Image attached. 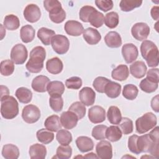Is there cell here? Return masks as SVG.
<instances>
[{"mask_svg": "<svg viewBox=\"0 0 159 159\" xmlns=\"http://www.w3.org/2000/svg\"><path fill=\"white\" fill-rule=\"evenodd\" d=\"M46 57V51L42 46H37L30 52V58L25 65L27 70L33 73H37L42 71L43 61Z\"/></svg>", "mask_w": 159, "mask_h": 159, "instance_id": "cell-1", "label": "cell"}, {"mask_svg": "<svg viewBox=\"0 0 159 159\" xmlns=\"http://www.w3.org/2000/svg\"><path fill=\"white\" fill-rule=\"evenodd\" d=\"M140 52L149 67L154 68L158 65V49L152 41L143 40L140 45Z\"/></svg>", "mask_w": 159, "mask_h": 159, "instance_id": "cell-2", "label": "cell"}, {"mask_svg": "<svg viewBox=\"0 0 159 159\" xmlns=\"http://www.w3.org/2000/svg\"><path fill=\"white\" fill-rule=\"evenodd\" d=\"M1 114L6 119H12L19 114V104L12 96H7L1 99Z\"/></svg>", "mask_w": 159, "mask_h": 159, "instance_id": "cell-3", "label": "cell"}, {"mask_svg": "<svg viewBox=\"0 0 159 159\" xmlns=\"http://www.w3.org/2000/svg\"><path fill=\"white\" fill-rule=\"evenodd\" d=\"M157 124L156 116L152 112H147L136 120V130L139 134H144L154 128Z\"/></svg>", "mask_w": 159, "mask_h": 159, "instance_id": "cell-4", "label": "cell"}, {"mask_svg": "<svg viewBox=\"0 0 159 159\" xmlns=\"http://www.w3.org/2000/svg\"><path fill=\"white\" fill-rule=\"evenodd\" d=\"M51 45L53 50L57 53L63 55L66 53L69 50L70 42L66 36L57 34L52 37Z\"/></svg>", "mask_w": 159, "mask_h": 159, "instance_id": "cell-5", "label": "cell"}, {"mask_svg": "<svg viewBox=\"0 0 159 159\" xmlns=\"http://www.w3.org/2000/svg\"><path fill=\"white\" fill-rule=\"evenodd\" d=\"M11 59L17 65L23 64L27 58L28 52L25 45L21 43L15 45L11 50Z\"/></svg>", "mask_w": 159, "mask_h": 159, "instance_id": "cell-6", "label": "cell"}, {"mask_svg": "<svg viewBox=\"0 0 159 159\" xmlns=\"http://www.w3.org/2000/svg\"><path fill=\"white\" fill-rule=\"evenodd\" d=\"M40 116V109L34 104L27 105L22 109V117L28 124H33L37 122Z\"/></svg>", "mask_w": 159, "mask_h": 159, "instance_id": "cell-7", "label": "cell"}, {"mask_svg": "<svg viewBox=\"0 0 159 159\" xmlns=\"http://www.w3.org/2000/svg\"><path fill=\"white\" fill-rule=\"evenodd\" d=\"M150 32L149 26L144 22H137L131 29V34L134 39L139 41L146 40Z\"/></svg>", "mask_w": 159, "mask_h": 159, "instance_id": "cell-8", "label": "cell"}, {"mask_svg": "<svg viewBox=\"0 0 159 159\" xmlns=\"http://www.w3.org/2000/svg\"><path fill=\"white\" fill-rule=\"evenodd\" d=\"M25 19L30 22H37L41 17V11L39 6L35 4H29L24 9L23 12Z\"/></svg>", "mask_w": 159, "mask_h": 159, "instance_id": "cell-9", "label": "cell"}, {"mask_svg": "<svg viewBox=\"0 0 159 159\" xmlns=\"http://www.w3.org/2000/svg\"><path fill=\"white\" fill-rule=\"evenodd\" d=\"M98 158L101 159H111L112 157V147L111 143L107 140L98 142L96 147Z\"/></svg>", "mask_w": 159, "mask_h": 159, "instance_id": "cell-10", "label": "cell"}, {"mask_svg": "<svg viewBox=\"0 0 159 159\" xmlns=\"http://www.w3.org/2000/svg\"><path fill=\"white\" fill-rule=\"evenodd\" d=\"M122 55L127 63L134 61L138 57L139 51L137 47L132 43H125L122 48Z\"/></svg>", "mask_w": 159, "mask_h": 159, "instance_id": "cell-11", "label": "cell"}, {"mask_svg": "<svg viewBox=\"0 0 159 159\" xmlns=\"http://www.w3.org/2000/svg\"><path fill=\"white\" fill-rule=\"evenodd\" d=\"M88 117L93 124L101 123L106 119V111L101 106H93L88 111Z\"/></svg>", "mask_w": 159, "mask_h": 159, "instance_id": "cell-12", "label": "cell"}, {"mask_svg": "<svg viewBox=\"0 0 159 159\" xmlns=\"http://www.w3.org/2000/svg\"><path fill=\"white\" fill-rule=\"evenodd\" d=\"M60 119L61 125L66 129H72L76 126L78 121L77 116L70 111L63 112Z\"/></svg>", "mask_w": 159, "mask_h": 159, "instance_id": "cell-13", "label": "cell"}, {"mask_svg": "<svg viewBox=\"0 0 159 159\" xmlns=\"http://www.w3.org/2000/svg\"><path fill=\"white\" fill-rule=\"evenodd\" d=\"M79 98L84 106H91L94 103L96 93L92 88L89 87H84L79 93Z\"/></svg>", "mask_w": 159, "mask_h": 159, "instance_id": "cell-14", "label": "cell"}, {"mask_svg": "<svg viewBox=\"0 0 159 159\" xmlns=\"http://www.w3.org/2000/svg\"><path fill=\"white\" fill-rule=\"evenodd\" d=\"M64 29L66 34L71 36H80L84 31L82 24L73 20H68L65 24Z\"/></svg>", "mask_w": 159, "mask_h": 159, "instance_id": "cell-15", "label": "cell"}, {"mask_svg": "<svg viewBox=\"0 0 159 159\" xmlns=\"http://www.w3.org/2000/svg\"><path fill=\"white\" fill-rule=\"evenodd\" d=\"M83 36L84 40L89 45H96L101 39V35L96 29L88 27L84 30Z\"/></svg>", "mask_w": 159, "mask_h": 159, "instance_id": "cell-16", "label": "cell"}, {"mask_svg": "<svg viewBox=\"0 0 159 159\" xmlns=\"http://www.w3.org/2000/svg\"><path fill=\"white\" fill-rule=\"evenodd\" d=\"M50 82V79L47 76L39 75L33 79L32 88L36 92L44 93L47 91V86Z\"/></svg>", "mask_w": 159, "mask_h": 159, "instance_id": "cell-17", "label": "cell"}, {"mask_svg": "<svg viewBox=\"0 0 159 159\" xmlns=\"http://www.w3.org/2000/svg\"><path fill=\"white\" fill-rule=\"evenodd\" d=\"M147 66L142 61H136L130 66V72L135 78H143L147 72Z\"/></svg>", "mask_w": 159, "mask_h": 159, "instance_id": "cell-18", "label": "cell"}, {"mask_svg": "<svg viewBox=\"0 0 159 159\" xmlns=\"http://www.w3.org/2000/svg\"><path fill=\"white\" fill-rule=\"evenodd\" d=\"M63 65L61 60L58 57H53L46 62V69L51 74L57 75L61 72Z\"/></svg>", "mask_w": 159, "mask_h": 159, "instance_id": "cell-19", "label": "cell"}, {"mask_svg": "<svg viewBox=\"0 0 159 159\" xmlns=\"http://www.w3.org/2000/svg\"><path fill=\"white\" fill-rule=\"evenodd\" d=\"M29 153L32 159H44L47 155V148L42 144L35 143L30 147Z\"/></svg>", "mask_w": 159, "mask_h": 159, "instance_id": "cell-20", "label": "cell"}, {"mask_svg": "<svg viewBox=\"0 0 159 159\" xmlns=\"http://www.w3.org/2000/svg\"><path fill=\"white\" fill-rule=\"evenodd\" d=\"M76 144L79 150L83 153L91 151L94 148L92 139L86 136H80L76 140Z\"/></svg>", "mask_w": 159, "mask_h": 159, "instance_id": "cell-21", "label": "cell"}, {"mask_svg": "<svg viewBox=\"0 0 159 159\" xmlns=\"http://www.w3.org/2000/svg\"><path fill=\"white\" fill-rule=\"evenodd\" d=\"M104 41L110 48H118L122 45V39L119 33L115 31L108 32L104 37Z\"/></svg>", "mask_w": 159, "mask_h": 159, "instance_id": "cell-22", "label": "cell"}, {"mask_svg": "<svg viewBox=\"0 0 159 159\" xmlns=\"http://www.w3.org/2000/svg\"><path fill=\"white\" fill-rule=\"evenodd\" d=\"M47 91L50 96H61L65 91V86L61 81H52L48 83Z\"/></svg>", "mask_w": 159, "mask_h": 159, "instance_id": "cell-23", "label": "cell"}, {"mask_svg": "<svg viewBox=\"0 0 159 159\" xmlns=\"http://www.w3.org/2000/svg\"><path fill=\"white\" fill-rule=\"evenodd\" d=\"M129 75V70L127 65H119L115 68L111 73L112 78L117 81H124L127 80Z\"/></svg>", "mask_w": 159, "mask_h": 159, "instance_id": "cell-24", "label": "cell"}, {"mask_svg": "<svg viewBox=\"0 0 159 159\" xmlns=\"http://www.w3.org/2000/svg\"><path fill=\"white\" fill-rule=\"evenodd\" d=\"M44 125L47 130L52 132H58L62 126L60 119L57 115L48 116L45 120Z\"/></svg>", "mask_w": 159, "mask_h": 159, "instance_id": "cell-25", "label": "cell"}, {"mask_svg": "<svg viewBox=\"0 0 159 159\" xmlns=\"http://www.w3.org/2000/svg\"><path fill=\"white\" fill-rule=\"evenodd\" d=\"M2 155L6 159H17L19 156V150L13 144L4 145L2 149Z\"/></svg>", "mask_w": 159, "mask_h": 159, "instance_id": "cell-26", "label": "cell"}, {"mask_svg": "<svg viewBox=\"0 0 159 159\" xmlns=\"http://www.w3.org/2000/svg\"><path fill=\"white\" fill-rule=\"evenodd\" d=\"M54 35H55V31L46 27H41L37 32L38 38L45 45L50 44L52 39Z\"/></svg>", "mask_w": 159, "mask_h": 159, "instance_id": "cell-27", "label": "cell"}, {"mask_svg": "<svg viewBox=\"0 0 159 159\" xmlns=\"http://www.w3.org/2000/svg\"><path fill=\"white\" fill-rule=\"evenodd\" d=\"M121 91V85L117 83L110 81L105 87L104 93L110 98H117Z\"/></svg>", "mask_w": 159, "mask_h": 159, "instance_id": "cell-28", "label": "cell"}, {"mask_svg": "<svg viewBox=\"0 0 159 159\" xmlns=\"http://www.w3.org/2000/svg\"><path fill=\"white\" fill-rule=\"evenodd\" d=\"M107 117L111 124L114 125L119 124L122 119V114L120 109L115 106H110L107 110Z\"/></svg>", "mask_w": 159, "mask_h": 159, "instance_id": "cell-29", "label": "cell"}, {"mask_svg": "<svg viewBox=\"0 0 159 159\" xmlns=\"http://www.w3.org/2000/svg\"><path fill=\"white\" fill-rule=\"evenodd\" d=\"M35 31L34 27L30 25H25L22 26L20 31V36L24 43L32 42L35 37Z\"/></svg>", "mask_w": 159, "mask_h": 159, "instance_id": "cell-30", "label": "cell"}, {"mask_svg": "<svg viewBox=\"0 0 159 159\" xmlns=\"http://www.w3.org/2000/svg\"><path fill=\"white\" fill-rule=\"evenodd\" d=\"M88 22L96 28L101 27L104 22V16L102 13L98 11L95 8L91 12L88 19Z\"/></svg>", "mask_w": 159, "mask_h": 159, "instance_id": "cell-31", "label": "cell"}, {"mask_svg": "<svg viewBox=\"0 0 159 159\" xmlns=\"http://www.w3.org/2000/svg\"><path fill=\"white\" fill-rule=\"evenodd\" d=\"M15 96L20 102L23 104H27L32 100V93L27 88L20 87L16 90Z\"/></svg>", "mask_w": 159, "mask_h": 159, "instance_id": "cell-32", "label": "cell"}, {"mask_svg": "<svg viewBox=\"0 0 159 159\" xmlns=\"http://www.w3.org/2000/svg\"><path fill=\"white\" fill-rule=\"evenodd\" d=\"M122 135V132L119 127L111 125L107 128L106 130V138L112 142L119 140Z\"/></svg>", "mask_w": 159, "mask_h": 159, "instance_id": "cell-33", "label": "cell"}, {"mask_svg": "<svg viewBox=\"0 0 159 159\" xmlns=\"http://www.w3.org/2000/svg\"><path fill=\"white\" fill-rule=\"evenodd\" d=\"M4 26L9 30L17 29L20 26V20L18 17L14 14L7 15L4 19Z\"/></svg>", "mask_w": 159, "mask_h": 159, "instance_id": "cell-34", "label": "cell"}, {"mask_svg": "<svg viewBox=\"0 0 159 159\" xmlns=\"http://www.w3.org/2000/svg\"><path fill=\"white\" fill-rule=\"evenodd\" d=\"M36 136L37 140L43 144L50 143L54 139L53 133L47 129H41L39 130L36 133Z\"/></svg>", "mask_w": 159, "mask_h": 159, "instance_id": "cell-35", "label": "cell"}, {"mask_svg": "<svg viewBox=\"0 0 159 159\" xmlns=\"http://www.w3.org/2000/svg\"><path fill=\"white\" fill-rule=\"evenodd\" d=\"M139 93V89L137 87L132 84H127L124 86L122 90L123 96L128 100L135 99Z\"/></svg>", "mask_w": 159, "mask_h": 159, "instance_id": "cell-36", "label": "cell"}, {"mask_svg": "<svg viewBox=\"0 0 159 159\" xmlns=\"http://www.w3.org/2000/svg\"><path fill=\"white\" fill-rule=\"evenodd\" d=\"M142 4V1L139 0H122L120 2L119 6L121 11L129 12L135 8L140 7Z\"/></svg>", "mask_w": 159, "mask_h": 159, "instance_id": "cell-37", "label": "cell"}, {"mask_svg": "<svg viewBox=\"0 0 159 159\" xmlns=\"http://www.w3.org/2000/svg\"><path fill=\"white\" fill-rule=\"evenodd\" d=\"M56 139L60 144L62 145H67L71 142L72 135L68 130L65 129H60L57 132Z\"/></svg>", "mask_w": 159, "mask_h": 159, "instance_id": "cell-38", "label": "cell"}, {"mask_svg": "<svg viewBox=\"0 0 159 159\" xmlns=\"http://www.w3.org/2000/svg\"><path fill=\"white\" fill-rule=\"evenodd\" d=\"M119 22V15L117 12L112 11L106 14L104 17V24L107 27L114 29L117 26Z\"/></svg>", "mask_w": 159, "mask_h": 159, "instance_id": "cell-39", "label": "cell"}, {"mask_svg": "<svg viewBox=\"0 0 159 159\" xmlns=\"http://www.w3.org/2000/svg\"><path fill=\"white\" fill-rule=\"evenodd\" d=\"M68 111L74 112L77 116L78 120H80L84 117L86 111L84 105L81 102L79 101L73 102L70 106Z\"/></svg>", "mask_w": 159, "mask_h": 159, "instance_id": "cell-40", "label": "cell"}, {"mask_svg": "<svg viewBox=\"0 0 159 159\" xmlns=\"http://www.w3.org/2000/svg\"><path fill=\"white\" fill-rule=\"evenodd\" d=\"M14 71V64L12 60H5L1 62L0 72L3 76H7L13 73Z\"/></svg>", "mask_w": 159, "mask_h": 159, "instance_id": "cell-41", "label": "cell"}, {"mask_svg": "<svg viewBox=\"0 0 159 159\" xmlns=\"http://www.w3.org/2000/svg\"><path fill=\"white\" fill-rule=\"evenodd\" d=\"M158 83H154L148 80L147 78L142 80L139 84L140 88L142 89V91L147 93H151L155 91L158 88Z\"/></svg>", "mask_w": 159, "mask_h": 159, "instance_id": "cell-42", "label": "cell"}, {"mask_svg": "<svg viewBox=\"0 0 159 159\" xmlns=\"http://www.w3.org/2000/svg\"><path fill=\"white\" fill-rule=\"evenodd\" d=\"M71 154L72 148L70 145H61L57 149L56 156L55 157V158H58L60 159H68L71 157Z\"/></svg>", "mask_w": 159, "mask_h": 159, "instance_id": "cell-43", "label": "cell"}, {"mask_svg": "<svg viewBox=\"0 0 159 159\" xmlns=\"http://www.w3.org/2000/svg\"><path fill=\"white\" fill-rule=\"evenodd\" d=\"M111 80L103 77V76H98L94 79L93 83V86L94 89L100 93H104V89L106 85Z\"/></svg>", "mask_w": 159, "mask_h": 159, "instance_id": "cell-44", "label": "cell"}, {"mask_svg": "<svg viewBox=\"0 0 159 159\" xmlns=\"http://www.w3.org/2000/svg\"><path fill=\"white\" fill-rule=\"evenodd\" d=\"M107 127L104 125H98L93 127L92 130V136L96 140H103L106 139V130Z\"/></svg>", "mask_w": 159, "mask_h": 159, "instance_id": "cell-45", "label": "cell"}, {"mask_svg": "<svg viewBox=\"0 0 159 159\" xmlns=\"http://www.w3.org/2000/svg\"><path fill=\"white\" fill-rule=\"evenodd\" d=\"M49 104L52 109L55 112H60L63 107V100L61 96H50L49 99Z\"/></svg>", "mask_w": 159, "mask_h": 159, "instance_id": "cell-46", "label": "cell"}, {"mask_svg": "<svg viewBox=\"0 0 159 159\" xmlns=\"http://www.w3.org/2000/svg\"><path fill=\"white\" fill-rule=\"evenodd\" d=\"M120 127L122 132L124 134H130L133 132V122L128 117L122 118L120 122Z\"/></svg>", "mask_w": 159, "mask_h": 159, "instance_id": "cell-47", "label": "cell"}, {"mask_svg": "<svg viewBox=\"0 0 159 159\" xmlns=\"http://www.w3.org/2000/svg\"><path fill=\"white\" fill-rule=\"evenodd\" d=\"M50 20L56 24H60L64 21L66 18V12L63 8L49 13Z\"/></svg>", "mask_w": 159, "mask_h": 159, "instance_id": "cell-48", "label": "cell"}, {"mask_svg": "<svg viewBox=\"0 0 159 159\" xmlns=\"http://www.w3.org/2000/svg\"><path fill=\"white\" fill-rule=\"evenodd\" d=\"M43 6L49 13L62 8L61 3L57 0H45L43 1Z\"/></svg>", "mask_w": 159, "mask_h": 159, "instance_id": "cell-49", "label": "cell"}, {"mask_svg": "<svg viewBox=\"0 0 159 159\" xmlns=\"http://www.w3.org/2000/svg\"><path fill=\"white\" fill-rule=\"evenodd\" d=\"M65 85L68 89H78L82 86V80L80 77L73 76L66 80Z\"/></svg>", "mask_w": 159, "mask_h": 159, "instance_id": "cell-50", "label": "cell"}, {"mask_svg": "<svg viewBox=\"0 0 159 159\" xmlns=\"http://www.w3.org/2000/svg\"><path fill=\"white\" fill-rule=\"evenodd\" d=\"M96 6L104 12H107L113 7V1L111 0H96L95 1Z\"/></svg>", "mask_w": 159, "mask_h": 159, "instance_id": "cell-51", "label": "cell"}, {"mask_svg": "<svg viewBox=\"0 0 159 159\" xmlns=\"http://www.w3.org/2000/svg\"><path fill=\"white\" fill-rule=\"evenodd\" d=\"M94 9V7L91 6H84L82 7L79 12V17L80 20L84 22H88V19L91 12Z\"/></svg>", "mask_w": 159, "mask_h": 159, "instance_id": "cell-52", "label": "cell"}, {"mask_svg": "<svg viewBox=\"0 0 159 159\" xmlns=\"http://www.w3.org/2000/svg\"><path fill=\"white\" fill-rule=\"evenodd\" d=\"M138 137L139 136L137 135H132L129 137L128 140V148L131 152L135 154H139L137 145V140Z\"/></svg>", "mask_w": 159, "mask_h": 159, "instance_id": "cell-53", "label": "cell"}, {"mask_svg": "<svg viewBox=\"0 0 159 159\" xmlns=\"http://www.w3.org/2000/svg\"><path fill=\"white\" fill-rule=\"evenodd\" d=\"M148 80L156 83H158L159 82V73H158V68H151L148 70L147 73V77Z\"/></svg>", "mask_w": 159, "mask_h": 159, "instance_id": "cell-54", "label": "cell"}, {"mask_svg": "<svg viewBox=\"0 0 159 159\" xmlns=\"http://www.w3.org/2000/svg\"><path fill=\"white\" fill-rule=\"evenodd\" d=\"M158 95H156L154 96L151 101V107L153 111L156 112H158L159 111V101H158Z\"/></svg>", "mask_w": 159, "mask_h": 159, "instance_id": "cell-55", "label": "cell"}, {"mask_svg": "<svg viewBox=\"0 0 159 159\" xmlns=\"http://www.w3.org/2000/svg\"><path fill=\"white\" fill-rule=\"evenodd\" d=\"M158 9H159L158 6H153L152 8L151 11H150V14H151L152 17L154 20H158V17H159Z\"/></svg>", "mask_w": 159, "mask_h": 159, "instance_id": "cell-56", "label": "cell"}, {"mask_svg": "<svg viewBox=\"0 0 159 159\" xmlns=\"http://www.w3.org/2000/svg\"><path fill=\"white\" fill-rule=\"evenodd\" d=\"M9 89L5 86L1 85V99L7 96H9Z\"/></svg>", "mask_w": 159, "mask_h": 159, "instance_id": "cell-57", "label": "cell"}, {"mask_svg": "<svg viewBox=\"0 0 159 159\" xmlns=\"http://www.w3.org/2000/svg\"><path fill=\"white\" fill-rule=\"evenodd\" d=\"M83 157H84V158H98V155H96L95 153H93V152L86 154V155H84Z\"/></svg>", "mask_w": 159, "mask_h": 159, "instance_id": "cell-58", "label": "cell"}, {"mask_svg": "<svg viewBox=\"0 0 159 159\" xmlns=\"http://www.w3.org/2000/svg\"><path fill=\"white\" fill-rule=\"evenodd\" d=\"M1 39L2 40L3 39V37H4V35H6V30L4 29V27L2 24H1Z\"/></svg>", "mask_w": 159, "mask_h": 159, "instance_id": "cell-59", "label": "cell"}]
</instances>
